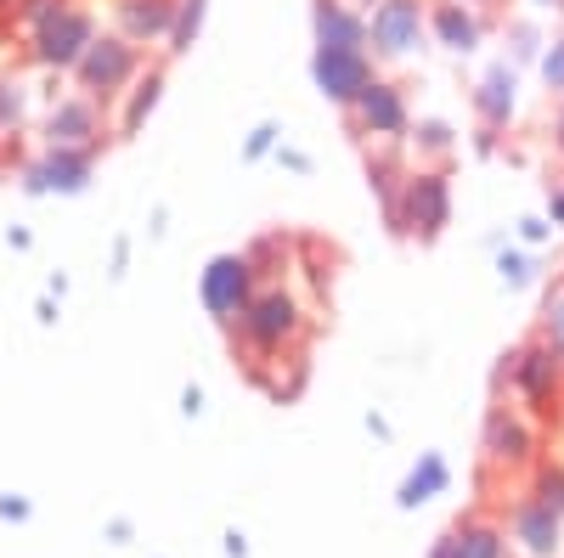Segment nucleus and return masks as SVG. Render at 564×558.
Here are the masks:
<instances>
[{
	"mask_svg": "<svg viewBox=\"0 0 564 558\" xmlns=\"http://www.w3.org/2000/svg\"><path fill=\"white\" fill-rule=\"evenodd\" d=\"M204 18H209V0H175V29H170V40H164V52H170V57L193 52L198 34H204Z\"/></svg>",
	"mask_w": 564,
	"mask_h": 558,
	"instance_id": "nucleus-24",
	"label": "nucleus"
},
{
	"mask_svg": "<svg viewBox=\"0 0 564 558\" xmlns=\"http://www.w3.org/2000/svg\"><path fill=\"white\" fill-rule=\"evenodd\" d=\"M430 558H508V536H502L497 519L468 514V519H457V525L430 547Z\"/></svg>",
	"mask_w": 564,
	"mask_h": 558,
	"instance_id": "nucleus-18",
	"label": "nucleus"
},
{
	"mask_svg": "<svg viewBox=\"0 0 564 558\" xmlns=\"http://www.w3.org/2000/svg\"><path fill=\"white\" fill-rule=\"evenodd\" d=\"M502 34H508V63H513V68H531V63L542 57V45H547V34H542L536 23H525V18H513Z\"/></svg>",
	"mask_w": 564,
	"mask_h": 558,
	"instance_id": "nucleus-26",
	"label": "nucleus"
},
{
	"mask_svg": "<svg viewBox=\"0 0 564 558\" xmlns=\"http://www.w3.org/2000/svg\"><path fill=\"white\" fill-rule=\"evenodd\" d=\"M34 119V90L29 79L18 74H0V142H12V135H23Z\"/></svg>",
	"mask_w": 564,
	"mask_h": 558,
	"instance_id": "nucleus-20",
	"label": "nucleus"
},
{
	"mask_svg": "<svg viewBox=\"0 0 564 558\" xmlns=\"http://www.w3.org/2000/svg\"><path fill=\"white\" fill-rule=\"evenodd\" d=\"M311 34L322 52H367V12L350 0H311Z\"/></svg>",
	"mask_w": 564,
	"mask_h": 558,
	"instance_id": "nucleus-16",
	"label": "nucleus"
},
{
	"mask_svg": "<svg viewBox=\"0 0 564 558\" xmlns=\"http://www.w3.org/2000/svg\"><path fill=\"white\" fill-rule=\"evenodd\" d=\"M525 496H536L542 507L564 514V462H547V457H536V462H531V491H525Z\"/></svg>",
	"mask_w": 564,
	"mask_h": 558,
	"instance_id": "nucleus-25",
	"label": "nucleus"
},
{
	"mask_svg": "<svg viewBox=\"0 0 564 558\" xmlns=\"http://www.w3.org/2000/svg\"><path fill=\"white\" fill-rule=\"evenodd\" d=\"M271 158H276L282 169H294V175H311V153H300V147H282V142H276Z\"/></svg>",
	"mask_w": 564,
	"mask_h": 558,
	"instance_id": "nucleus-33",
	"label": "nucleus"
},
{
	"mask_svg": "<svg viewBox=\"0 0 564 558\" xmlns=\"http://www.w3.org/2000/svg\"><path fill=\"white\" fill-rule=\"evenodd\" d=\"M480 446H486L491 469H508V474H520V469L536 462V429H531V417L520 406H491Z\"/></svg>",
	"mask_w": 564,
	"mask_h": 558,
	"instance_id": "nucleus-12",
	"label": "nucleus"
},
{
	"mask_svg": "<svg viewBox=\"0 0 564 558\" xmlns=\"http://www.w3.org/2000/svg\"><path fill=\"white\" fill-rule=\"evenodd\" d=\"M536 339H547L558 355H564V276L542 294V316H536Z\"/></svg>",
	"mask_w": 564,
	"mask_h": 558,
	"instance_id": "nucleus-28",
	"label": "nucleus"
},
{
	"mask_svg": "<svg viewBox=\"0 0 564 558\" xmlns=\"http://www.w3.org/2000/svg\"><path fill=\"white\" fill-rule=\"evenodd\" d=\"M395 238H417V243H435L441 231L452 226V175L441 164H423V169H406L401 180V198L395 209L384 215Z\"/></svg>",
	"mask_w": 564,
	"mask_h": 558,
	"instance_id": "nucleus-3",
	"label": "nucleus"
},
{
	"mask_svg": "<svg viewBox=\"0 0 564 558\" xmlns=\"http://www.w3.org/2000/svg\"><path fill=\"white\" fill-rule=\"evenodd\" d=\"M446 480H452L446 457L423 451V457H417V469H412V474L401 480V507H423V502H435V496L446 491Z\"/></svg>",
	"mask_w": 564,
	"mask_h": 558,
	"instance_id": "nucleus-21",
	"label": "nucleus"
},
{
	"mask_svg": "<svg viewBox=\"0 0 564 558\" xmlns=\"http://www.w3.org/2000/svg\"><path fill=\"white\" fill-rule=\"evenodd\" d=\"M430 40L446 57H475L486 45V12L468 0H430Z\"/></svg>",
	"mask_w": 564,
	"mask_h": 558,
	"instance_id": "nucleus-15",
	"label": "nucleus"
},
{
	"mask_svg": "<svg viewBox=\"0 0 564 558\" xmlns=\"http://www.w3.org/2000/svg\"><path fill=\"white\" fill-rule=\"evenodd\" d=\"M547 220L553 231H564V180H547Z\"/></svg>",
	"mask_w": 564,
	"mask_h": 558,
	"instance_id": "nucleus-34",
	"label": "nucleus"
},
{
	"mask_svg": "<svg viewBox=\"0 0 564 558\" xmlns=\"http://www.w3.org/2000/svg\"><path fill=\"white\" fill-rule=\"evenodd\" d=\"M276 142H282V130L265 119V124H254L249 130V142H243V158H271L276 153Z\"/></svg>",
	"mask_w": 564,
	"mask_h": 558,
	"instance_id": "nucleus-31",
	"label": "nucleus"
},
{
	"mask_svg": "<svg viewBox=\"0 0 564 558\" xmlns=\"http://www.w3.org/2000/svg\"><path fill=\"white\" fill-rule=\"evenodd\" d=\"M97 169V147H40V158L23 164V193L34 198H79Z\"/></svg>",
	"mask_w": 564,
	"mask_h": 558,
	"instance_id": "nucleus-9",
	"label": "nucleus"
},
{
	"mask_svg": "<svg viewBox=\"0 0 564 558\" xmlns=\"http://www.w3.org/2000/svg\"><path fill=\"white\" fill-rule=\"evenodd\" d=\"M12 7H18V0H0V12H12Z\"/></svg>",
	"mask_w": 564,
	"mask_h": 558,
	"instance_id": "nucleus-40",
	"label": "nucleus"
},
{
	"mask_svg": "<svg viewBox=\"0 0 564 558\" xmlns=\"http://www.w3.org/2000/svg\"><path fill=\"white\" fill-rule=\"evenodd\" d=\"M508 552L520 558H564V514H553V507H542L536 496H520L508 507Z\"/></svg>",
	"mask_w": 564,
	"mask_h": 558,
	"instance_id": "nucleus-11",
	"label": "nucleus"
},
{
	"mask_svg": "<svg viewBox=\"0 0 564 558\" xmlns=\"http://www.w3.org/2000/svg\"><path fill=\"white\" fill-rule=\"evenodd\" d=\"M311 79H316V90L327 102L350 113L356 97L379 74H372V52H322V45H316V52H311Z\"/></svg>",
	"mask_w": 564,
	"mask_h": 558,
	"instance_id": "nucleus-13",
	"label": "nucleus"
},
{
	"mask_svg": "<svg viewBox=\"0 0 564 558\" xmlns=\"http://www.w3.org/2000/svg\"><path fill=\"white\" fill-rule=\"evenodd\" d=\"M468 108H475L480 130L502 135V130L513 124V113H520V68H513L508 57L491 63V68L475 79V90H468Z\"/></svg>",
	"mask_w": 564,
	"mask_h": 558,
	"instance_id": "nucleus-14",
	"label": "nucleus"
},
{
	"mask_svg": "<svg viewBox=\"0 0 564 558\" xmlns=\"http://www.w3.org/2000/svg\"><path fill=\"white\" fill-rule=\"evenodd\" d=\"M350 7H361V12H367V7H379V0H350Z\"/></svg>",
	"mask_w": 564,
	"mask_h": 558,
	"instance_id": "nucleus-39",
	"label": "nucleus"
},
{
	"mask_svg": "<svg viewBox=\"0 0 564 558\" xmlns=\"http://www.w3.org/2000/svg\"><path fill=\"white\" fill-rule=\"evenodd\" d=\"M175 29V0H113V34H124L130 45H164Z\"/></svg>",
	"mask_w": 564,
	"mask_h": 558,
	"instance_id": "nucleus-17",
	"label": "nucleus"
},
{
	"mask_svg": "<svg viewBox=\"0 0 564 558\" xmlns=\"http://www.w3.org/2000/svg\"><path fill=\"white\" fill-rule=\"evenodd\" d=\"M226 333H231V344H243L249 361H282L289 350H300V339L311 333V316H305V305H300L294 288L265 283Z\"/></svg>",
	"mask_w": 564,
	"mask_h": 558,
	"instance_id": "nucleus-1",
	"label": "nucleus"
},
{
	"mask_svg": "<svg viewBox=\"0 0 564 558\" xmlns=\"http://www.w3.org/2000/svg\"><path fill=\"white\" fill-rule=\"evenodd\" d=\"M536 74H542V85H547V97L564 102V34H547L542 57H536Z\"/></svg>",
	"mask_w": 564,
	"mask_h": 558,
	"instance_id": "nucleus-29",
	"label": "nucleus"
},
{
	"mask_svg": "<svg viewBox=\"0 0 564 558\" xmlns=\"http://www.w3.org/2000/svg\"><path fill=\"white\" fill-rule=\"evenodd\" d=\"M401 180H406V164H401L395 147H379V153L367 158V186L379 193V209H384V215H390L395 198H401Z\"/></svg>",
	"mask_w": 564,
	"mask_h": 558,
	"instance_id": "nucleus-23",
	"label": "nucleus"
},
{
	"mask_svg": "<svg viewBox=\"0 0 564 558\" xmlns=\"http://www.w3.org/2000/svg\"><path fill=\"white\" fill-rule=\"evenodd\" d=\"M536 12H564V0H531Z\"/></svg>",
	"mask_w": 564,
	"mask_h": 558,
	"instance_id": "nucleus-37",
	"label": "nucleus"
},
{
	"mask_svg": "<svg viewBox=\"0 0 564 558\" xmlns=\"http://www.w3.org/2000/svg\"><path fill=\"white\" fill-rule=\"evenodd\" d=\"M68 7V0H18V7H12V18H18V29L29 34V29H40L45 18H57Z\"/></svg>",
	"mask_w": 564,
	"mask_h": 558,
	"instance_id": "nucleus-30",
	"label": "nucleus"
},
{
	"mask_svg": "<svg viewBox=\"0 0 564 558\" xmlns=\"http://www.w3.org/2000/svg\"><path fill=\"white\" fill-rule=\"evenodd\" d=\"M468 7H480V12H497V7H502V0H468Z\"/></svg>",
	"mask_w": 564,
	"mask_h": 558,
	"instance_id": "nucleus-38",
	"label": "nucleus"
},
{
	"mask_svg": "<svg viewBox=\"0 0 564 558\" xmlns=\"http://www.w3.org/2000/svg\"><path fill=\"white\" fill-rule=\"evenodd\" d=\"M406 147H412L417 158H430V164H441V169H446V158L457 153V130H452L446 119H412Z\"/></svg>",
	"mask_w": 564,
	"mask_h": 558,
	"instance_id": "nucleus-22",
	"label": "nucleus"
},
{
	"mask_svg": "<svg viewBox=\"0 0 564 558\" xmlns=\"http://www.w3.org/2000/svg\"><path fill=\"white\" fill-rule=\"evenodd\" d=\"M558 276H564V271H558Z\"/></svg>",
	"mask_w": 564,
	"mask_h": 558,
	"instance_id": "nucleus-42",
	"label": "nucleus"
},
{
	"mask_svg": "<svg viewBox=\"0 0 564 558\" xmlns=\"http://www.w3.org/2000/svg\"><path fill=\"white\" fill-rule=\"evenodd\" d=\"M164 85H170V68H164V63H148V68L135 74V85L119 97V119H113L119 142H130V135L148 130V119H153L159 102H164Z\"/></svg>",
	"mask_w": 564,
	"mask_h": 558,
	"instance_id": "nucleus-19",
	"label": "nucleus"
},
{
	"mask_svg": "<svg viewBox=\"0 0 564 558\" xmlns=\"http://www.w3.org/2000/svg\"><path fill=\"white\" fill-rule=\"evenodd\" d=\"M497 384L513 390V401H520L525 417H536V424H553V417L564 412V355L547 344V339H525L502 350V366H497Z\"/></svg>",
	"mask_w": 564,
	"mask_h": 558,
	"instance_id": "nucleus-2",
	"label": "nucleus"
},
{
	"mask_svg": "<svg viewBox=\"0 0 564 558\" xmlns=\"http://www.w3.org/2000/svg\"><path fill=\"white\" fill-rule=\"evenodd\" d=\"M547 135H553V153L564 158V102L553 108V124H547Z\"/></svg>",
	"mask_w": 564,
	"mask_h": 558,
	"instance_id": "nucleus-36",
	"label": "nucleus"
},
{
	"mask_svg": "<svg viewBox=\"0 0 564 558\" xmlns=\"http://www.w3.org/2000/svg\"><path fill=\"white\" fill-rule=\"evenodd\" d=\"M97 34H102L97 29V12L79 7V0H68L57 18H45L40 29L23 34L29 40V63L45 68V74H74V63L85 57V45L97 40Z\"/></svg>",
	"mask_w": 564,
	"mask_h": 558,
	"instance_id": "nucleus-6",
	"label": "nucleus"
},
{
	"mask_svg": "<svg viewBox=\"0 0 564 558\" xmlns=\"http://www.w3.org/2000/svg\"><path fill=\"white\" fill-rule=\"evenodd\" d=\"M108 135V108L97 97H85V90H68L45 108L40 119V142L45 147H102Z\"/></svg>",
	"mask_w": 564,
	"mask_h": 558,
	"instance_id": "nucleus-10",
	"label": "nucleus"
},
{
	"mask_svg": "<svg viewBox=\"0 0 564 558\" xmlns=\"http://www.w3.org/2000/svg\"><path fill=\"white\" fill-rule=\"evenodd\" d=\"M0 519H29V502L23 496H0Z\"/></svg>",
	"mask_w": 564,
	"mask_h": 558,
	"instance_id": "nucleus-35",
	"label": "nucleus"
},
{
	"mask_svg": "<svg viewBox=\"0 0 564 558\" xmlns=\"http://www.w3.org/2000/svg\"><path fill=\"white\" fill-rule=\"evenodd\" d=\"M497 276H502V288H531L542 283V271H536V254L531 249H497Z\"/></svg>",
	"mask_w": 564,
	"mask_h": 558,
	"instance_id": "nucleus-27",
	"label": "nucleus"
},
{
	"mask_svg": "<svg viewBox=\"0 0 564 558\" xmlns=\"http://www.w3.org/2000/svg\"><path fill=\"white\" fill-rule=\"evenodd\" d=\"M547 238H553V220H547V215H525V220H520V243H525V249H542Z\"/></svg>",
	"mask_w": 564,
	"mask_h": 558,
	"instance_id": "nucleus-32",
	"label": "nucleus"
},
{
	"mask_svg": "<svg viewBox=\"0 0 564 558\" xmlns=\"http://www.w3.org/2000/svg\"><path fill=\"white\" fill-rule=\"evenodd\" d=\"M148 68V52L141 45H130L124 34H97L85 45V57L74 63V90H85V97H97L102 108H113L124 90L135 85V74Z\"/></svg>",
	"mask_w": 564,
	"mask_h": 558,
	"instance_id": "nucleus-4",
	"label": "nucleus"
},
{
	"mask_svg": "<svg viewBox=\"0 0 564 558\" xmlns=\"http://www.w3.org/2000/svg\"><path fill=\"white\" fill-rule=\"evenodd\" d=\"M0 147H7V142H0Z\"/></svg>",
	"mask_w": 564,
	"mask_h": 558,
	"instance_id": "nucleus-41",
	"label": "nucleus"
},
{
	"mask_svg": "<svg viewBox=\"0 0 564 558\" xmlns=\"http://www.w3.org/2000/svg\"><path fill=\"white\" fill-rule=\"evenodd\" d=\"M345 119H350V130L361 135V142L401 147V142H406V130H412V102H406V90H401L395 79H372Z\"/></svg>",
	"mask_w": 564,
	"mask_h": 558,
	"instance_id": "nucleus-8",
	"label": "nucleus"
},
{
	"mask_svg": "<svg viewBox=\"0 0 564 558\" xmlns=\"http://www.w3.org/2000/svg\"><path fill=\"white\" fill-rule=\"evenodd\" d=\"M423 45H430V0H379V7H367L372 63H412Z\"/></svg>",
	"mask_w": 564,
	"mask_h": 558,
	"instance_id": "nucleus-5",
	"label": "nucleus"
},
{
	"mask_svg": "<svg viewBox=\"0 0 564 558\" xmlns=\"http://www.w3.org/2000/svg\"><path fill=\"white\" fill-rule=\"evenodd\" d=\"M260 288H265V283H260L249 249H243V254H215V260L198 271V305L209 310L215 328H231V321L249 310V299H254Z\"/></svg>",
	"mask_w": 564,
	"mask_h": 558,
	"instance_id": "nucleus-7",
	"label": "nucleus"
}]
</instances>
